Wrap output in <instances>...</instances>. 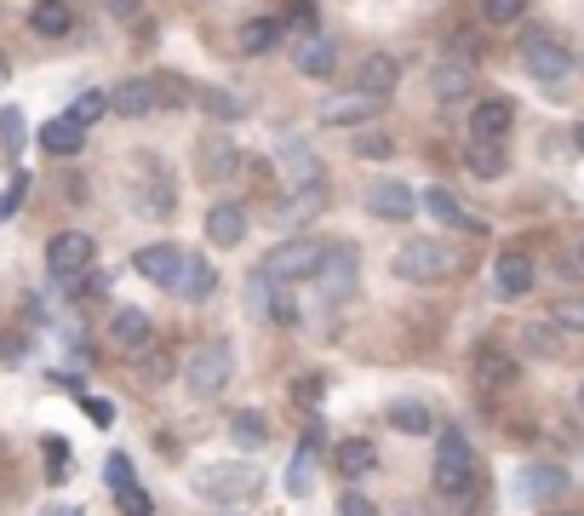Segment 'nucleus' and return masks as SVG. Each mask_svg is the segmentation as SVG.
<instances>
[{"label":"nucleus","mask_w":584,"mask_h":516,"mask_svg":"<svg viewBox=\"0 0 584 516\" xmlns=\"http://www.w3.org/2000/svg\"><path fill=\"white\" fill-rule=\"evenodd\" d=\"M579 408H584V385H579Z\"/></svg>","instance_id":"052dcab7"},{"label":"nucleus","mask_w":584,"mask_h":516,"mask_svg":"<svg viewBox=\"0 0 584 516\" xmlns=\"http://www.w3.org/2000/svg\"><path fill=\"white\" fill-rule=\"evenodd\" d=\"M390 425L407 430V436H430V430H436V420H430L425 402H395V408H390Z\"/></svg>","instance_id":"2f4dec72"},{"label":"nucleus","mask_w":584,"mask_h":516,"mask_svg":"<svg viewBox=\"0 0 584 516\" xmlns=\"http://www.w3.org/2000/svg\"><path fill=\"white\" fill-rule=\"evenodd\" d=\"M465 167L476 178H498V172H505V150H498V144H470L465 150Z\"/></svg>","instance_id":"f704fd0d"},{"label":"nucleus","mask_w":584,"mask_h":516,"mask_svg":"<svg viewBox=\"0 0 584 516\" xmlns=\"http://www.w3.org/2000/svg\"><path fill=\"white\" fill-rule=\"evenodd\" d=\"M573 265H579V270H584V242H579V253H573Z\"/></svg>","instance_id":"4d7b16f0"},{"label":"nucleus","mask_w":584,"mask_h":516,"mask_svg":"<svg viewBox=\"0 0 584 516\" xmlns=\"http://www.w3.org/2000/svg\"><path fill=\"white\" fill-rule=\"evenodd\" d=\"M132 212L138 218H172L178 212V184H172L167 167L144 162V167L132 172Z\"/></svg>","instance_id":"0eeeda50"},{"label":"nucleus","mask_w":584,"mask_h":516,"mask_svg":"<svg viewBox=\"0 0 584 516\" xmlns=\"http://www.w3.org/2000/svg\"><path fill=\"white\" fill-rule=\"evenodd\" d=\"M293 69L310 75V81H321V75L338 69V47L327 41V35H304V41L293 47Z\"/></svg>","instance_id":"4be33fe9"},{"label":"nucleus","mask_w":584,"mask_h":516,"mask_svg":"<svg viewBox=\"0 0 584 516\" xmlns=\"http://www.w3.org/2000/svg\"><path fill=\"white\" fill-rule=\"evenodd\" d=\"M200 162H207L212 178H218V172H235V150H230V144L218 150V138H212V144H200Z\"/></svg>","instance_id":"79ce46f5"},{"label":"nucleus","mask_w":584,"mask_h":516,"mask_svg":"<svg viewBox=\"0 0 584 516\" xmlns=\"http://www.w3.org/2000/svg\"><path fill=\"white\" fill-rule=\"evenodd\" d=\"M230 436H235L247 453H258V448L270 442V420H264V413H252V408H241L235 420H230Z\"/></svg>","instance_id":"7c9ffc66"},{"label":"nucleus","mask_w":584,"mask_h":516,"mask_svg":"<svg viewBox=\"0 0 584 516\" xmlns=\"http://www.w3.org/2000/svg\"><path fill=\"white\" fill-rule=\"evenodd\" d=\"M510 121H516L510 98H488V104H476V115H470V144H505Z\"/></svg>","instance_id":"ddd939ff"},{"label":"nucleus","mask_w":584,"mask_h":516,"mask_svg":"<svg viewBox=\"0 0 584 516\" xmlns=\"http://www.w3.org/2000/svg\"><path fill=\"white\" fill-rule=\"evenodd\" d=\"M321 425H310L304 430V442H298V453H293V465H287V493L293 500H304V493H315V460H321Z\"/></svg>","instance_id":"4468645a"},{"label":"nucleus","mask_w":584,"mask_h":516,"mask_svg":"<svg viewBox=\"0 0 584 516\" xmlns=\"http://www.w3.org/2000/svg\"><path fill=\"white\" fill-rule=\"evenodd\" d=\"M195 98H200V109H207L212 121H241V109H247V104H241L235 92H224V87H207V92H195Z\"/></svg>","instance_id":"473e14b6"},{"label":"nucleus","mask_w":584,"mask_h":516,"mask_svg":"<svg viewBox=\"0 0 584 516\" xmlns=\"http://www.w3.org/2000/svg\"><path fill=\"white\" fill-rule=\"evenodd\" d=\"M521 345H528L533 356H556V327H528V333H521Z\"/></svg>","instance_id":"49530a36"},{"label":"nucleus","mask_w":584,"mask_h":516,"mask_svg":"<svg viewBox=\"0 0 584 516\" xmlns=\"http://www.w3.org/2000/svg\"><path fill=\"white\" fill-rule=\"evenodd\" d=\"M333 465H338V476H345V482H361V476L378 465V448L361 442V436H355V442H338V448H333Z\"/></svg>","instance_id":"c85d7f7f"},{"label":"nucleus","mask_w":584,"mask_h":516,"mask_svg":"<svg viewBox=\"0 0 584 516\" xmlns=\"http://www.w3.org/2000/svg\"><path fill=\"white\" fill-rule=\"evenodd\" d=\"M172 293H178V305H200L212 293V265L200 253H184V265H178L172 275Z\"/></svg>","instance_id":"5701e85b"},{"label":"nucleus","mask_w":584,"mask_h":516,"mask_svg":"<svg viewBox=\"0 0 584 516\" xmlns=\"http://www.w3.org/2000/svg\"><path fill=\"white\" fill-rule=\"evenodd\" d=\"M29 29L47 35V41H64V35L75 29V7H69V0H35V7H29Z\"/></svg>","instance_id":"a878e982"},{"label":"nucleus","mask_w":584,"mask_h":516,"mask_svg":"<svg viewBox=\"0 0 584 516\" xmlns=\"http://www.w3.org/2000/svg\"><path fill=\"white\" fill-rule=\"evenodd\" d=\"M47 453H52V476H64V436H47Z\"/></svg>","instance_id":"864d4df0"},{"label":"nucleus","mask_w":584,"mask_h":516,"mask_svg":"<svg viewBox=\"0 0 584 516\" xmlns=\"http://www.w3.org/2000/svg\"><path fill=\"white\" fill-rule=\"evenodd\" d=\"M235 379V356L230 345H195L184 362V385L190 396H224V385Z\"/></svg>","instance_id":"39448f33"},{"label":"nucleus","mask_w":584,"mask_h":516,"mask_svg":"<svg viewBox=\"0 0 584 516\" xmlns=\"http://www.w3.org/2000/svg\"><path fill=\"white\" fill-rule=\"evenodd\" d=\"M521 12H528V0H481L488 24H521Z\"/></svg>","instance_id":"4c0bfd02"},{"label":"nucleus","mask_w":584,"mask_h":516,"mask_svg":"<svg viewBox=\"0 0 584 516\" xmlns=\"http://www.w3.org/2000/svg\"><path fill=\"white\" fill-rule=\"evenodd\" d=\"M430 87H436V98H465L476 87V64H470V57H441Z\"/></svg>","instance_id":"cd10ccee"},{"label":"nucleus","mask_w":584,"mask_h":516,"mask_svg":"<svg viewBox=\"0 0 584 516\" xmlns=\"http://www.w3.org/2000/svg\"><path fill=\"white\" fill-rule=\"evenodd\" d=\"M373 115H378V98H367V92H333V98H321L315 121L321 127H361V121H373Z\"/></svg>","instance_id":"9b49d317"},{"label":"nucleus","mask_w":584,"mask_h":516,"mask_svg":"<svg viewBox=\"0 0 584 516\" xmlns=\"http://www.w3.org/2000/svg\"><path fill=\"white\" fill-rule=\"evenodd\" d=\"M109 109L127 115V121H144V115L160 109V92H155V75H132V81H120L109 92Z\"/></svg>","instance_id":"f8f14e48"},{"label":"nucleus","mask_w":584,"mask_h":516,"mask_svg":"<svg viewBox=\"0 0 584 516\" xmlns=\"http://www.w3.org/2000/svg\"><path fill=\"white\" fill-rule=\"evenodd\" d=\"M281 24H293V29L315 35V7H310V0H287V12H281Z\"/></svg>","instance_id":"37998d69"},{"label":"nucleus","mask_w":584,"mask_h":516,"mask_svg":"<svg viewBox=\"0 0 584 516\" xmlns=\"http://www.w3.org/2000/svg\"><path fill=\"white\" fill-rule=\"evenodd\" d=\"M556 327H561V333H584V299L556 305Z\"/></svg>","instance_id":"a18cd8bd"},{"label":"nucleus","mask_w":584,"mask_h":516,"mask_svg":"<svg viewBox=\"0 0 584 516\" xmlns=\"http://www.w3.org/2000/svg\"><path fill=\"white\" fill-rule=\"evenodd\" d=\"M40 516H80V505H47Z\"/></svg>","instance_id":"5fc2aeb1"},{"label":"nucleus","mask_w":584,"mask_h":516,"mask_svg":"<svg viewBox=\"0 0 584 516\" xmlns=\"http://www.w3.org/2000/svg\"><path fill=\"white\" fill-rule=\"evenodd\" d=\"M258 488H264V476H258V465H247V460L200 465L190 476V493H195V500H207V505H241V500H252Z\"/></svg>","instance_id":"f257e3e1"},{"label":"nucleus","mask_w":584,"mask_h":516,"mask_svg":"<svg viewBox=\"0 0 584 516\" xmlns=\"http://www.w3.org/2000/svg\"><path fill=\"white\" fill-rule=\"evenodd\" d=\"M321 390H327L321 379H298V402H304V408H310V402H321Z\"/></svg>","instance_id":"603ef678"},{"label":"nucleus","mask_w":584,"mask_h":516,"mask_svg":"<svg viewBox=\"0 0 584 516\" xmlns=\"http://www.w3.org/2000/svg\"><path fill=\"white\" fill-rule=\"evenodd\" d=\"M155 92H160V104H167V109H184L190 98H195L184 75H167V81H155Z\"/></svg>","instance_id":"58836bf2"},{"label":"nucleus","mask_w":584,"mask_h":516,"mask_svg":"<svg viewBox=\"0 0 584 516\" xmlns=\"http://www.w3.org/2000/svg\"><path fill=\"white\" fill-rule=\"evenodd\" d=\"M395 81H401V64H395L390 52H367V57H361L355 92H367V98H378V104H385V98L395 92Z\"/></svg>","instance_id":"a211bd4d"},{"label":"nucleus","mask_w":584,"mask_h":516,"mask_svg":"<svg viewBox=\"0 0 584 516\" xmlns=\"http://www.w3.org/2000/svg\"><path fill=\"white\" fill-rule=\"evenodd\" d=\"M29 356V333H0V367H24Z\"/></svg>","instance_id":"ea45409f"},{"label":"nucleus","mask_w":584,"mask_h":516,"mask_svg":"<svg viewBox=\"0 0 584 516\" xmlns=\"http://www.w3.org/2000/svg\"><path fill=\"white\" fill-rule=\"evenodd\" d=\"M453 270H458L453 247L430 242V235H413V242L395 253V275H401V282H418V287H430V282H447Z\"/></svg>","instance_id":"7ed1b4c3"},{"label":"nucleus","mask_w":584,"mask_h":516,"mask_svg":"<svg viewBox=\"0 0 584 516\" xmlns=\"http://www.w3.org/2000/svg\"><path fill=\"white\" fill-rule=\"evenodd\" d=\"M493 287L498 293H505V299H528V293H533V258L528 253H498L493 258Z\"/></svg>","instance_id":"2eb2a0df"},{"label":"nucleus","mask_w":584,"mask_h":516,"mask_svg":"<svg viewBox=\"0 0 584 516\" xmlns=\"http://www.w3.org/2000/svg\"><path fill=\"white\" fill-rule=\"evenodd\" d=\"M109 7V17H120V24H132L138 12H144V0H104Z\"/></svg>","instance_id":"09e8293b"},{"label":"nucleus","mask_w":584,"mask_h":516,"mask_svg":"<svg viewBox=\"0 0 584 516\" xmlns=\"http://www.w3.org/2000/svg\"><path fill=\"white\" fill-rule=\"evenodd\" d=\"M418 207H430V218H441V224H453V230H470V235H481V218L476 212H465V202H458L453 190H425L418 195Z\"/></svg>","instance_id":"b1692460"},{"label":"nucleus","mask_w":584,"mask_h":516,"mask_svg":"<svg viewBox=\"0 0 584 516\" xmlns=\"http://www.w3.org/2000/svg\"><path fill=\"white\" fill-rule=\"evenodd\" d=\"M338 516H378V505L367 493H345V500H338Z\"/></svg>","instance_id":"de8ad7c7"},{"label":"nucleus","mask_w":584,"mask_h":516,"mask_svg":"<svg viewBox=\"0 0 584 516\" xmlns=\"http://www.w3.org/2000/svg\"><path fill=\"white\" fill-rule=\"evenodd\" d=\"M24 195H29V172L24 167H12V178H7V190H0V224L24 207Z\"/></svg>","instance_id":"c9c22d12"},{"label":"nucleus","mask_w":584,"mask_h":516,"mask_svg":"<svg viewBox=\"0 0 584 516\" xmlns=\"http://www.w3.org/2000/svg\"><path fill=\"white\" fill-rule=\"evenodd\" d=\"M0 81H7V57H0Z\"/></svg>","instance_id":"13d9d810"},{"label":"nucleus","mask_w":584,"mask_h":516,"mask_svg":"<svg viewBox=\"0 0 584 516\" xmlns=\"http://www.w3.org/2000/svg\"><path fill=\"white\" fill-rule=\"evenodd\" d=\"M104 115H109V92H80L75 104H69V121H75L80 132H87L92 121H104Z\"/></svg>","instance_id":"72a5a7b5"},{"label":"nucleus","mask_w":584,"mask_h":516,"mask_svg":"<svg viewBox=\"0 0 584 516\" xmlns=\"http://www.w3.org/2000/svg\"><path fill=\"white\" fill-rule=\"evenodd\" d=\"M355 270H361V258L350 242H333V247H321V270H315V282L327 287V299L333 305H345L350 293H355Z\"/></svg>","instance_id":"1a4fd4ad"},{"label":"nucleus","mask_w":584,"mask_h":516,"mask_svg":"<svg viewBox=\"0 0 584 516\" xmlns=\"http://www.w3.org/2000/svg\"><path fill=\"white\" fill-rule=\"evenodd\" d=\"M579 150H584V127H579Z\"/></svg>","instance_id":"bf43d9fd"},{"label":"nucleus","mask_w":584,"mask_h":516,"mask_svg":"<svg viewBox=\"0 0 584 516\" xmlns=\"http://www.w3.org/2000/svg\"><path fill=\"white\" fill-rule=\"evenodd\" d=\"M109 339L115 350H144L155 339V322H150V310H138V305H120L109 315Z\"/></svg>","instance_id":"dca6fc26"},{"label":"nucleus","mask_w":584,"mask_h":516,"mask_svg":"<svg viewBox=\"0 0 584 516\" xmlns=\"http://www.w3.org/2000/svg\"><path fill=\"white\" fill-rule=\"evenodd\" d=\"M247 299L258 315H270V322H298V305H293V293L287 287H275L270 275H252L247 282Z\"/></svg>","instance_id":"6ab92c4d"},{"label":"nucleus","mask_w":584,"mask_h":516,"mask_svg":"<svg viewBox=\"0 0 584 516\" xmlns=\"http://www.w3.org/2000/svg\"><path fill=\"white\" fill-rule=\"evenodd\" d=\"M0 144L17 162V150H24V109H0Z\"/></svg>","instance_id":"e433bc0d"},{"label":"nucleus","mask_w":584,"mask_h":516,"mask_svg":"<svg viewBox=\"0 0 584 516\" xmlns=\"http://www.w3.org/2000/svg\"><path fill=\"white\" fill-rule=\"evenodd\" d=\"M178 265H184V247H172V242H150V247L132 253V270L150 275V282H160V287H172Z\"/></svg>","instance_id":"f3484780"},{"label":"nucleus","mask_w":584,"mask_h":516,"mask_svg":"<svg viewBox=\"0 0 584 516\" xmlns=\"http://www.w3.org/2000/svg\"><path fill=\"white\" fill-rule=\"evenodd\" d=\"M281 35H287L281 12H270V17H247V24L235 29V47L247 52V57H264V52H275V47H281Z\"/></svg>","instance_id":"412c9836"},{"label":"nucleus","mask_w":584,"mask_h":516,"mask_svg":"<svg viewBox=\"0 0 584 516\" xmlns=\"http://www.w3.org/2000/svg\"><path fill=\"white\" fill-rule=\"evenodd\" d=\"M521 500H556V493H568V470L561 465H528L516 476Z\"/></svg>","instance_id":"bb28decb"},{"label":"nucleus","mask_w":584,"mask_h":516,"mask_svg":"<svg viewBox=\"0 0 584 516\" xmlns=\"http://www.w3.org/2000/svg\"><path fill=\"white\" fill-rule=\"evenodd\" d=\"M470 373H476V390H505L516 379V356L498 350V345H481L476 362H470Z\"/></svg>","instance_id":"aec40b11"},{"label":"nucleus","mask_w":584,"mask_h":516,"mask_svg":"<svg viewBox=\"0 0 584 516\" xmlns=\"http://www.w3.org/2000/svg\"><path fill=\"white\" fill-rule=\"evenodd\" d=\"M115 505L127 511V516H155V505H150V493L138 488V482H132V488H120V493H115Z\"/></svg>","instance_id":"a19ab883"},{"label":"nucleus","mask_w":584,"mask_h":516,"mask_svg":"<svg viewBox=\"0 0 584 516\" xmlns=\"http://www.w3.org/2000/svg\"><path fill=\"white\" fill-rule=\"evenodd\" d=\"M167 373H172V356H150V362H144V379H150V385H160Z\"/></svg>","instance_id":"8fccbe9b"},{"label":"nucleus","mask_w":584,"mask_h":516,"mask_svg":"<svg viewBox=\"0 0 584 516\" xmlns=\"http://www.w3.org/2000/svg\"><path fill=\"white\" fill-rule=\"evenodd\" d=\"M436 488L447 493V500H470L476 488V448L465 430H441L436 442Z\"/></svg>","instance_id":"f03ea898"},{"label":"nucleus","mask_w":584,"mask_h":516,"mask_svg":"<svg viewBox=\"0 0 584 516\" xmlns=\"http://www.w3.org/2000/svg\"><path fill=\"white\" fill-rule=\"evenodd\" d=\"M241 235H247V207H241V202H218L207 212V242L212 247H235Z\"/></svg>","instance_id":"393cba45"},{"label":"nucleus","mask_w":584,"mask_h":516,"mask_svg":"<svg viewBox=\"0 0 584 516\" xmlns=\"http://www.w3.org/2000/svg\"><path fill=\"white\" fill-rule=\"evenodd\" d=\"M80 144H87V132H80L69 115H57V121H40V150H47V155H75Z\"/></svg>","instance_id":"c756f323"},{"label":"nucleus","mask_w":584,"mask_h":516,"mask_svg":"<svg viewBox=\"0 0 584 516\" xmlns=\"http://www.w3.org/2000/svg\"><path fill=\"white\" fill-rule=\"evenodd\" d=\"M367 212L385 218V224H407L418 212V195L401 184V178H378V184H367Z\"/></svg>","instance_id":"9d476101"},{"label":"nucleus","mask_w":584,"mask_h":516,"mask_svg":"<svg viewBox=\"0 0 584 516\" xmlns=\"http://www.w3.org/2000/svg\"><path fill=\"white\" fill-rule=\"evenodd\" d=\"M361 155H373V162H385V155H390V138L367 132V138H361Z\"/></svg>","instance_id":"3c124183"},{"label":"nucleus","mask_w":584,"mask_h":516,"mask_svg":"<svg viewBox=\"0 0 584 516\" xmlns=\"http://www.w3.org/2000/svg\"><path fill=\"white\" fill-rule=\"evenodd\" d=\"M521 64H528V75H533V81L556 87V81H568V75H573V52L561 47L556 35H545V29H528V35H521Z\"/></svg>","instance_id":"423d86ee"},{"label":"nucleus","mask_w":584,"mask_h":516,"mask_svg":"<svg viewBox=\"0 0 584 516\" xmlns=\"http://www.w3.org/2000/svg\"><path fill=\"white\" fill-rule=\"evenodd\" d=\"M315 270H321V242L293 235V242H281V247L264 253V270L258 275H270L275 287H293V282H315Z\"/></svg>","instance_id":"20e7f679"},{"label":"nucleus","mask_w":584,"mask_h":516,"mask_svg":"<svg viewBox=\"0 0 584 516\" xmlns=\"http://www.w3.org/2000/svg\"><path fill=\"white\" fill-rule=\"evenodd\" d=\"M104 476H109V488H115V493L138 482V476H132V460H127V453H109V465H104Z\"/></svg>","instance_id":"c03bdc74"},{"label":"nucleus","mask_w":584,"mask_h":516,"mask_svg":"<svg viewBox=\"0 0 584 516\" xmlns=\"http://www.w3.org/2000/svg\"><path fill=\"white\" fill-rule=\"evenodd\" d=\"M401 516H425V505H407V511H401Z\"/></svg>","instance_id":"6e6d98bb"},{"label":"nucleus","mask_w":584,"mask_h":516,"mask_svg":"<svg viewBox=\"0 0 584 516\" xmlns=\"http://www.w3.org/2000/svg\"><path fill=\"white\" fill-rule=\"evenodd\" d=\"M98 258V242L87 230H57L47 242V270L57 275V282H75V275H87Z\"/></svg>","instance_id":"6e6552de"}]
</instances>
